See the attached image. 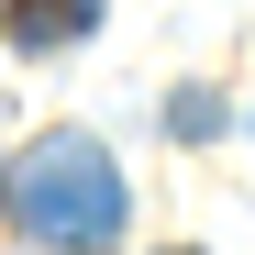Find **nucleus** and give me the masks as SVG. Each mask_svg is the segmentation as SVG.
I'll use <instances>...</instances> for the list:
<instances>
[{
	"instance_id": "2",
	"label": "nucleus",
	"mask_w": 255,
	"mask_h": 255,
	"mask_svg": "<svg viewBox=\"0 0 255 255\" xmlns=\"http://www.w3.org/2000/svg\"><path fill=\"white\" fill-rule=\"evenodd\" d=\"M100 22V0H0V33H11V56H56L78 33Z\"/></svg>"
},
{
	"instance_id": "1",
	"label": "nucleus",
	"mask_w": 255,
	"mask_h": 255,
	"mask_svg": "<svg viewBox=\"0 0 255 255\" xmlns=\"http://www.w3.org/2000/svg\"><path fill=\"white\" fill-rule=\"evenodd\" d=\"M11 222L22 233H45L67 255H89L122 233V166L89 144V133H45L22 166H11Z\"/></svg>"
},
{
	"instance_id": "3",
	"label": "nucleus",
	"mask_w": 255,
	"mask_h": 255,
	"mask_svg": "<svg viewBox=\"0 0 255 255\" xmlns=\"http://www.w3.org/2000/svg\"><path fill=\"white\" fill-rule=\"evenodd\" d=\"M178 255H189V244H178Z\"/></svg>"
}]
</instances>
